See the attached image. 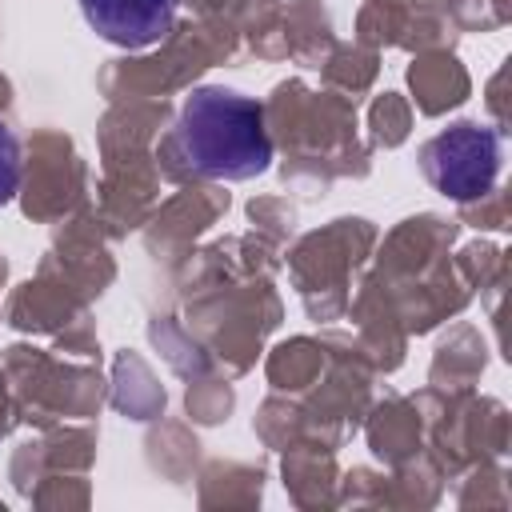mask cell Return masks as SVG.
<instances>
[{"mask_svg":"<svg viewBox=\"0 0 512 512\" xmlns=\"http://www.w3.org/2000/svg\"><path fill=\"white\" fill-rule=\"evenodd\" d=\"M176 148L188 168L212 180H252L272 164L264 108L224 84H204L184 100Z\"/></svg>","mask_w":512,"mask_h":512,"instance_id":"1","label":"cell"},{"mask_svg":"<svg viewBox=\"0 0 512 512\" xmlns=\"http://www.w3.org/2000/svg\"><path fill=\"white\" fill-rule=\"evenodd\" d=\"M420 168L428 184L452 200H476L496 184L500 172V136L484 124L460 120L436 132L420 148Z\"/></svg>","mask_w":512,"mask_h":512,"instance_id":"2","label":"cell"},{"mask_svg":"<svg viewBox=\"0 0 512 512\" xmlns=\"http://www.w3.org/2000/svg\"><path fill=\"white\" fill-rule=\"evenodd\" d=\"M180 0H80L88 28L116 48H152L172 32Z\"/></svg>","mask_w":512,"mask_h":512,"instance_id":"3","label":"cell"},{"mask_svg":"<svg viewBox=\"0 0 512 512\" xmlns=\"http://www.w3.org/2000/svg\"><path fill=\"white\" fill-rule=\"evenodd\" d=\"M20 172H24V160H20V136L0 120V208L16 196V188H20Z\"/></svg>","mask_w":512,"mask_h":512,"instance_id":"4","label":"cell"}]
</instances>
